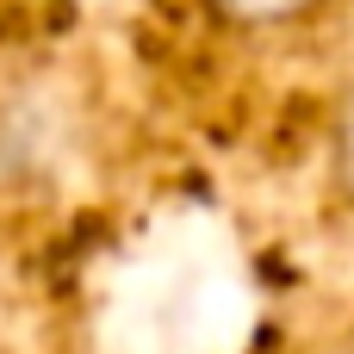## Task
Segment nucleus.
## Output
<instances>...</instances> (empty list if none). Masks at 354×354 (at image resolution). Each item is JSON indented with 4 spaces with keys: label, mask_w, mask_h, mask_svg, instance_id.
<instances>
[{
    "label": "nucleus",
    "mask_w": 354,
    "mask_h": 354,
    "mask_svg": "<svg viewBox=\"0 0 354 354\" xmlns=\"http://www.w3.org/2000/svg\"><path fill=\"white\" fill-rule=\"evenodd\" d=\"M324 168H330V199L354 218V75H348V87L336 93V112H330Z\"/></svg>",
    "instance_id": "f257e3e1"
},
{
    "label": "nucleus",
    "mask_w": 354,
    "mask_h": 354,
    "mask_svg": "<svg viewBox=\"0 0 354 354\" xmlns=\"http://www.w3.org/2000/svg\"><path fill=\"white\" fill-rule=\"evenodd\" d=\"M212 19L236 25V31H280V25H299L311 19L324 0H205Z\"/></svg>",
    "instance_id": "f03ea898"
},
{
    "label": "nucleus",
    "mask_w": 354,
    "mask_h": 354,
    "mask_svg": "<svg viewBox=\"0 0 354 354\" xmlns=\"http://www.w3.org/2000/svg\"><path fill=\"white\" fill-rule=\"evenodd\" d=\"M342 354H354V342H348V348H342Z\"/></svg>",
    "instance_id": "7ed1b4c3"
}]
</instances>
